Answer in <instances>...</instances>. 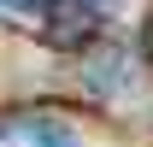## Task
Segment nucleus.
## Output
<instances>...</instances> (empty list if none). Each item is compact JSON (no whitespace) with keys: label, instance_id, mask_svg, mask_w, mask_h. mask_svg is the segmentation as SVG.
Listing matches in <instances>:
<instances>
[{"label":"nucleus","instance_id":"f03ea898","mask_svg":"<svg viewBox=\"0 0 153 147\" xmlns=\"http://www.w3.org/2000/svg\"><path fill=\"white\" fill-rule=\"evenodd\" d=\"M0 6H6V12H36V18H41L53 0H0Z\"/></svg>","mask_w":153,"mask_h":147},{"label":"nucleus","instance_id":"f257e3e1","mask_svg":"<svg viewBox=\"0 0 153 147\" xmlns=\"http://www.w3.org/2000/svg\"><path fill=\"white\" fill-rule=\"evenodd\" d=\"M0 147H82V141L53 112H12L0 118Z\"/></svg>","mask_w":153,"mask_h":147}]
</instances>
